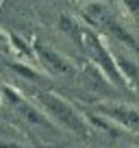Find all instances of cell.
I'll return each mask as SVG.
<instances>
[{"label":"cell","mask_w":139,"mask_h":148,"mask_svg":"<svg viewBox=\"0 0 139 148\" xmlns=\"http://www.w3.org/2000/svg\"><path fill=\"white\" fill-rule=\"evenodd\" d=\"M35 98H37V102L42 105V109L46 111V116L52 118L55 122H59L61 126L70 129L72 133H76L83 139H87L89 135H91L87 118H85L83 113H78V111L70 105L67 100H63L59 94H55V92H35Z\"/></svg>","instance_id":"6da1fadb"},{"label":"cell","mask_w":139,"mask_h":148,"mask_svg":"<svg viewBox=\"0 0 139 148\" xmlns=\"http://www.w3.org/2000/svg\"><path fill=\"white\" fill-rule=\"evenodd\" d=\"M83 42H85V46L89 48V55H91V61L96 63V68L111 81L113 87L128 89V81H126L124 74L120 72L113 52L104 46V39H102L96 31H91V28H83Z\"/></svg>","instance_id":"7a4b0ae2"},{"label":"cell","mask_w":139,"mask_h":148,"mask_svg":"<svg viewBox=\"0 0 139 148\" xmlns=\"http://www.w3.org/2000/svg\"><path fill=\"white\" fill-rule=\"evenodd\" d=\"M98 113L111 120L113 124H117L122 131L139 135V109H133L128 105H113V102H102L96 107Z\"/></svg>","instance_id":"3957f363"},{"label":"cell","mask_w":139,"mask_h":148,"mask_svg":"<svg viewBox=\"0 0 139 148\" xmlns=\"http://www.w3.org/2000/svg\"><path fill=\"white\" fill-rule=\"evenodd\" d=\"M2 94H5V98L26 118L28 122H33V124H37V126H44V129H52V122L48 120V116H44L42 111L33 105V102H28L18 89H13L11 85H2Z\"/></svg>","instance_id":"277c9868"},{"label":"cell","mask_w":139,"mask_h":148,"mask_svg":"<svg viewBox=\"0 0 139 148\" xmlns=\"http://www.w3.org/2000/svg\"><path fill=\"white\" fill-rule=\"evenodd\" d=\"M33 50L37 55V61L42 65H46L52 74H70L72 72V63H70L63 55H59L57 50H50L48 46H44L39 39L33 42Z\"/></svg>","instance_id":"5b68a950"},{"label":"cell","mask_w":139,"mask_h":148,"mask_svg":"<svg viewBox=\"0 0 139 148\" xmlns=\"http://www.w3.org/2000/svg\"><path fill=\"white\" fill-rule=\"evenodd\" d=\"M113 57H115V63H117V68H120V72L124 74V79L128 81V85H137V76H139L137 63H133L124 52H113Z\"/></svg>","instance_id":"8992f818"},{"label":"cell","mask_w":139,"mask_h":148,"mask_svg":"<svg viewBox=\"0 0 139 148\" xmlns=\"http://www.w3.org/2000/svg\"><path fill=\"white\" fill-rule=\"evenodd\" d=\"M9 42H11V46H13V50L18 52V57H22V59H26V61H35V59H37V55H35L33 46H28L22 37L9 33Z\"/></svg>","instance_id":"52a82bcc"},{"label":"cell","mask_w":139,"mask_h":148,"mask_svg":"<svg viewBox=\"0 0 139 148\" xmlns=\"http://www.w3.org/2000/svg\"><path fill=\"white\" fill-rule=\"evenodd\" d=\"M7 65H9L15 74H20V76H24V79H28V81H44V74L37 72L35 68H31L28 63H22V61H7Z\"/></svg>","instance_id":"ba28073f"},{"label":"cell","mask_w":139,"mask_h":148,"mask_svg":"<svg viewBox=\"0 0 139 148\" xmlns=\"http://www.w3.org/2000/svg\"><path fill=\"white\" fill-rule=\"evenodd\" d=\"M59 24H61V31H63V33L72 35L76 42H83V28H80L74 20H70V18H65V15H63V18L59 20Z\"/></svg>","instance_id":"9c48e42d"},{"label":"cell","mask_w":139,"mask_h":148,"mask_svg":"<svg viewBox=\"0 0 139 148\" xmlns=\"http://www.w3.org/2000/svg\"><path fill=\"white\" fill-rule=\"evenodd\" d=\"M122 7L128 11V15H133L135 20H139V0H120Z\"/></svg>","instance_id":"30bf717a"},{"label":"cell","mask_w":139,"mask_h":148,"mask_svg":"<svg viewBox=\"0 0 139 148\" xmlns=\"http://www.w3.org/2000/svg\"><path fill=\"white\" fill-rule=\"evenodd\" d=\"M5 39H9V35H5V33L0 31V42H5Z\"/></svg>","instance_id":"8fae6325"}]
</instances>
